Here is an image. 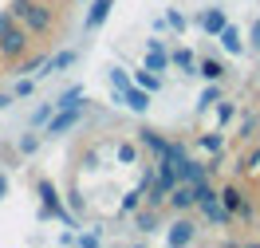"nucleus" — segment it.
Returning <instances> with one entry per match:
<instances>
[{"instance_id": "2", "label": "nucleus", "mask_w": 260, "mask_h": 248, "mask_svg": "<svg viewBox=\"0 0 260 248\" xmlns=\"http://www.w3.org/2000/svg\"><path fill=\"white\" fill-rule=\"evenodd\" d=\"M36 44H40V40H36V36L28 32V28H24L8 8H4V12H0V59H4L8 67H16L20 59L36 48Z\"/></svg>"}, {"instance_id": "17", "label": "nucleus", "mask_w": 260, "mask_h": 248, "mask_svg": "<svg viewBox=\"0 0 260 248\" xmlns=\"http://www.w3.org/2000/svg\"><path fill=\"white\" fill-rule=\"evenodd\" d=\"M237 173H260V142H248V150L237 162Z\"/></svg>"}, {"instance_id": "41", "label": "nucleus", "mask_w": 260, "mask_h": 248, "mask_svg": "<svg viewBox=\"0 0 260 248\" xmlns=\"http://www.w3.org/2000/svg\"><path fill=\"white\" fill-rule=\"evenodd\" d=\"M256 71H260V67H256Z\"/></svg>"}, {"instance_id": "26", "label": "nucleus", "mask_w": 260, "mask_h": 248, "mask_svg": "<svg viewBox=\"0 0 260 248\" xmlns=\"http://www.w3.org/2000/svg\"><path fill=\"white\" fill-rule=\"evenodd\" d=\"M142 201H146V189H130L126 197H122V209H118V213H122V217H130L134 209H138V205H142Z\"/></svg>"}, {"instance_id": "37", "label": "nucleus", "mask_w": 260, "mask_h": 248, "mask_svg": "<svg viewBox=\"0 0 260 248\" xmlns=\"http://www.w3.org/2000/svg\"><path fill=\"white\" fill-rule=\"evenodd\" d=\"M252 229H256V236H260V217H256V225H252Z\"/></svg>"}, {"instance_id": "14", "label": "nucleus", "mask_w": 260, "mask_h": 248, "mask_svg": "<svg viewBox=\"0 0 260 248\" xmlns=\"http://www.w3.org/2000/svg\"><path fill=\"white\" fill-rule=\"evenodd\" d=\"M75 59H79V51H75V48H67V51H55V55L48 59V67H44L40 75H59V71H67V67L75 63Z\"/></svg>"}, {"instance_id": "15", "label": "nucleus", "mask_w": 260, "mask_h": 248, "mask_svg": "<svg viewBox=\"0 0 260 248\" xmlns=\"http://www.w3.org/2000/svg\"><path fill=\"white\" fill-rule=\"evenodd\" d=\"M217 40H221V48H225L229 55H241V51H244V40H241V32H237L233 24H225V28L217 32Z\"/></svg>"}, {"instance_id": "24", "label": "nucleus", "mask_w": 260, "mask_h": 248, "mask_svg": "<svg viewBox=\"0 0 260 248\" xmlns=\"http://www.w3.org/2000/svg\"><path fill=\"white\" fill-rule=\"evenodd\" d=\"M237 118V102H229V99H217V130H225L229 122Z\"/></svg>"}, {"instance_id": "32", "label": "nucleus", "mask_w": 260, "mask_h": 248, "mask_svg": "<svg viewBox=\"0 0 260 248\" xmlns=\"http://www.w3.org/2000/svg\"><path fill=\"white\" fill-rule=\"evenodd\" d=\"M67 205H71L75 213H83V209H87V201H83V193H79V189H75V185L67 189Z\"/></svg>"}, {"instance_id": "27", "label": "nucleus", "mask_w": 260, "mask_h": 248, "mask_svg": "<svg viewBox=\"0 0 260 248\" xmlns=\"http://www.w3.org/2000/svg\"><path fill=\"white\" fill-rule=\"evenodd\" d=\"M138 158H142V150H138V142H122V146H118V162H122V165L138 162Z\"/></svg>"}, {"instance_id": "3", "label": "nucleus", "mask_w": 260, "mask_h": 248, "mask_svg": "<svg viewBox=\"0 0 260 248\" xmlns=\"http://www.w3.org/2000/svg\"><path fill=\"white\" fill-rule=\"evenodd\" d=\"M201 240V221H197L193 213H174V221H170V229H166V244L174 248H189Z\"/></svg>"}, {"instance_id": "33", "label": "nucleus", "mask_w": 260, "mask_h": 248, "mask_svg": "<svg viewBox=\"0 0 260 248\" xmlns=\"http://www.w3.org/2000/svg\"><path fill=\"white\" fill-rule=\"evenodd\" d=\"M248 48H252V51L260 55V16L252 20V28H248Z\"/></svg>"}, {"instance_id": "23", "label": "nucleus", "mask_w": 260, "mask_h": 248, "mask_svg": "<svg viewBox=\"0 0 260 248\" xmlns=\"http://www.w3.org/2000/svg\"><path fill=\"white\" fill-rule=\"evenodd\" d=\"M51 115H55V102H44V107H36L32 118H28V122H32V130H44V126L51 122Z\"/></svg>"}, {"instance_id": "42", "label": "nucleus", "mask_w": 260, "mask_h": 248, "mask_svg": "<svg viewBox=\"0 0 260 248\" xmlns=\"http://www.w3.org/2000/svg\"><path fill=\"white\" fill-rule=\"evenodd\" d=\"M256 115H260V111H256Z\"/></svg>"}, {"instance_id": "21", "label": "nucleus", "mask_w": 260, "mask_h": 248, "mask_svg": "<svg viewBox=\"0 0 260 248\" xmlns=\"http://www.w3.org/2000/svg\"><path fill=\"white\" fill-rule=\"evenodd\" d=\"M185 154H189V146H185V142H178V138H166V150L158 154V158H166V162H174V165H178Z\"/></svg>"}, {"instance_id": "13", "label": "nucleus", "mask_w": 260, "mask_h": 248, "mask_svg": "<svg viewBox=\"0 0 260 248\" xmlns=\"http://www.w3.org/2000/svg\"><path fill=\"white\" fill-rule=\"evenodd\" d=\"M138 146L150 150V154L158 158V154L166 150V134H162V130H154V126H142V130H138Z\"/></svg>"}, {"instance_id": "12", "label": "nucleus", "mask_w": 260, "mask_h": 248, "mask_svg": "<svg viewBox=\"0 0 260 248\" xmlns=\"http://www.w3.org/2000/svg\"><path fill=\"white\" fill-rule=\"evenodd\" d=\"M225 24H229L225 8H205V12L197 16V28H201V32H205V36H217V32H221V28H225Z\"/></svg>"}, {"instance_id": "40", "label": "nucleus", "mask_w": 260, "mask_h": 248, "mask_svg": "<svg viewBox=\"0 0 260 248\" xmlns=\"http://www.w3.org/2000/svg\"><path fill=\"white\" fill-rule=\"evenodd\" d=\"M0 63H4V59H0Z\"/></svg>"}, {"instance_id": "38", "label": "nucleus", "mask_w": 260, "mask_h": 248, "mask_svg": "<svg viewBox=\"0 0 260 248\" xmlns=\"http://www.w3.org/2000/svg\"><path fill=\"white\" fill-rule=\"evenodd\" d=\"M48 4H63V0H48Z\"/></svg>"}, {"instance_id": "39", "label": "nucleus", "mask_w": 260, "mask_h": 248, "mask_svg": "<svg viewBox=\"0 0 260 248\" xmlns=\"http://www.w3.org/2000/svg\"><path fill=\"white\" fill-rule=\"evenodd\" d=\"M256 201H260V193H256Z\"/></svg>"}, {"instance_id": "9", "label": "nucleus", "mask_w": 260, "mask_h": 248, "mask_svg": "<svg viewBox=\"0 0 260 248\" xmlns=\"http://www.w3.org/2000/svg\"><path fill=\"white\" fill-rule=\"evenodd\" d=\"M201 178H209V165L201 162V158H189V154H185V158H181L178 162V182H201Z\"/></svg>"}, {"instance_id": "35", "label": "nucleus", "mask_w": 260, "mask_h": 248, "mask_svg": "<svg viewBox=\"0 0 260 248\" xmlns=\"http://www.w3.org/2000/svg\"><path fill=\"white\" fill-rule=\"evenodd\" d=\"M8 197V173H0V201Z\"/></svg>"}, {"instance_id": "1", "label": "nucleus", "mask_w": 260, "mask_h": 248, "mask_svg": "<svg viewBox=\"0 0 260 248\" xmlns=\"http://www.w3.org/2000/svg\"><path fill=\"white\" fill-rule=\"evenodd\" d=\"M8 12L36 40H55V32H59V8L48 4V0H8Z\"/></svg>"}, {"instance_id": "16", "label": "nucleus", "mask_w": 260, "mask_h": 248, "mask_svg": "<svg viewBox=\"0 0 260 248\" xmlns=\"http://www.w3.org/2000/svg\"><path fill=\"white\" fill-rule=\"evenodd\" d=\"M170 67H178V71H185V75H197V59L189 48H174L170 51Z\"/></svg>"}, {"instance_id": "25", "label": "nucleus", "mask_w": 260, "mask_h": 248, "mask_svg": "<svg viewBox=\"0 0 260 248\" xmlns=\"http://www.w3.org/2000/svg\"><path fill=\"white\" fill-rule=\"evenodd\" d=\"M256 130H260V115L252 111V115H248V118L241 122V134H237V138H241V142H256V138H260Z\"/></svg>"}, {"instance_id": "18", "label": "nucleus", "mask_w": 260, "mask_h": 248, "mask_svg": "<svg viewBox=\"0 0 260 248\" xmlns=\"http://www.w3.org/2000/svg\"><path fill=\"white\" fill-rule=\"evenodd\" d=\"M197 150H205V154H221V150H225V134L213 126L209 134H201V138H197Z\"/></svg>"}, {"instance_id": "31", "label": "nucleus", "mask_w": 260, "mask_h": 248, "mask_svg": "<svg viewBox=\"0 0 260 248\" xmlns=\"http://www.w3.org/2000/svg\"><path fill=\"white\" fill-rule=\"evenodd\" d=\"M79 99H83V87H67L63 95L55 99V111H59V107H71V102H79Z\"/></svg>"}, {"instance_id": "4", "label": "nucleus", "mask_w": 260, "mask_h": 248, "mask_svg": "<svg viewBox=\"0 0 260 248\" xmlns=\"http://www.w3.org/2000/svg\"><path fill=\"white\" fill-rule=\"evenodd\" d=\"M87 107H91V102H87V99L71 102V107H59V111L51 115V122H48V126H44V134H48V138H59V134L75 130V126H79V118L87 115Z\"/></svg>"}, {"instance_id": "5", "label": "nucleus", "mask_w": 260, "mask_h": 248, "mask_svg": "<svg viewBox=\"0 0 260 248\" xmlns=\"http://www.w3.org/2000/svg\"><path fill=\"white\" fill-rule=\"evenodd\" d=\"M111 102H122V107H130L134 115H146L150 111V91L138 87V83H130L126 91H111Z\"/></svg>"}, {"instance_id": "8", "label": "nucleus", "mask_w": 260, "mask_h": 248, "mask_svg": "<svg viewBox=\"0 0 260 248\" xmlns=\"http://www.w3.org/2000/svg\"><path fill=\"white\" fill-rule=\"evenodd\" d=\"M217 197H221V205H225L229 213L237 217V209H241L244 201L252 197V189H248L244 182H225V185H217Z\"/></svg>"}, {"instance_id": "22", "label": "nucleus", "mask_w": 260, "mask_h": 248, "mask_svg": "<svg viewBox=\"0 0 260 248\" xmlns=\"http://www.w3.org/2000/svg\"><path fill=\"white\" fill-rule=\"evenodd\" d=\"M134 83H138V87H146L150 95H154V91L162 87V75H158V71H150V67H142V71H134Z\"/></svg>"}, {"instance_id": "34", "label": "nucleus", "mask_w": 260, "mask_h": 248, "mask_svg": "<svg viewBox=\"0 0 260 248\" xmlns=\"http://www.w3.org/2000/svg\"><path fill=\"white\" fill-rule=\"evenodd\" d=\"M12 95H32V79H20L16 87H12Z\"/></svg>"}, {"instance_id": "11", "label": "nucleus", "mask_w": 260, "mask_h": 248, "mask_svg": "<svg viewBox=\"0 0 260 248\" xmlns=\"http://www.w3.org/2000/svg\"><path fill=\"white\" fill-rule=\"evenodd\" d=\"M114 0H91V12H87V20H83V28L87 32H99L103 24H107V16H111Z\"/></svg>"}, {"instance_id": "20", "label": "nucleus", "mask_w": 260, "mask_h": 248, "mask_svg": "<svg viewBox=\"0 0 260 248\" xmlns=\"http://www.w3.org/2000/svg\"><path fill=\"white\" fill-rule=\"evenodd\" d=\"M146 67H150V71H158V75H166V71H170V48L146 51Z\"/></svg>"}, {"instance_id": "19", "label": "nucleus", "mask_w": 260, "mask_h": 248, "mask_svg": "<svg viewBox=\"0 0 260 248\" xmlns=\"http://www.w3.org/2000/svg\"><path fill=\"white\" fill-rule=\"evenodd\" d=\"M221 95H225V91H221V83H209V87L197 95V115H205L209 107H217V99H221Z\"/></svg>"}, {"instance_id": "30", "label": "nucleus", "mask_w": 260, "mask_h": 248, "mask_svg": "<svg viewBox=\"0 0 260 248\" xmlns=\"http://www.w3.org/2000/svg\"><path fill=\"white\" fill-rule=\"evenodd\" d=\"M16 150L24 154V158H28V154H36V150H40V134H24V138L16 142Z\"/></svg>"}, {"instance_id": "6", "label": "nucleus", "mask_w": 260, "mask_h": 248, "mask_svg": "<svg viewBox=\"0 0 260 248\" xmlns=\"http://www.w3.org/2000/svg\"><path fill=\"white\" fill-rule=\"evenodd\" d=\"M197 209V193L189 182H178L170 189V197H166V213H193Z\"/></svg>"}, {"instance_id": "36", "label": "nucleus", "mask_w": 260, "mask_h": 248, "mask_svg": "<svg viewBox=\"0 0 260 248\" xmlns=\"http://www.w3.org/2000/svg\"><path fill=\"white\" fill-rule=\"evenodd\" d=\"M8 107H12V91H8V95H0V111H8Z\"/></svg>"}, {"instance_id": "28", "label": "nucleus", "mask_w": 260, "mask_h": 248, "mask_svg": "<svg viewBox=\"0 0 260 248\" xmlns=\"http://www.w3.org/2000/svg\"><path fill=\"white\" fill-rule=\"evenodd\" d=\"M162 24H166V28H174V32H185V16H181L178 8H166Z\"/></svg>"}, {"instance_id": "7", "label": "nucleus", "mask_w": 260, "mask_h": 248, "mask_svg": "<svg viewBox=\"0 0 260 248\" xmlns=\"http://www.w3.org/2000/svg\"><path fill=\"white\" fill-rule=\"evenodd\" d=\"M134 229L142 232V236H154V232L162 229V221H166V209H154V205H138L134 209Z\"/></svg>"}, {"instance_id": "10", "label": "nucleus", "mask_w": 260, "mask_h": 248, "mask_svg": "<svg viewBox=\"0 0 260 248\" xmlns=\"http://www.w3.org/2000/svg\"><path fill=\"white\" fill-rule=\"evenodd\" d=\"M225 71H229L225 59H217V55H201V59H197V75H201L205 83H221Z\"/></svg>"}, {"instance_id": "29", "label": "nucleus", "mask_w": 260, "mask_h": 248, "mask_svg": "<svg viewBox=\"0 0 260 248\" xmlns=\"http://www.w3.org/2000/svg\"><path fill=\"white\" fill-rule=\"evenodd\" d=\"M107 75H111V83H114V91H126L130 83H134V75H126V71H122V67H111V71H107Z\"/></svg>"}]
</instances>
